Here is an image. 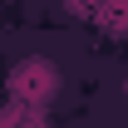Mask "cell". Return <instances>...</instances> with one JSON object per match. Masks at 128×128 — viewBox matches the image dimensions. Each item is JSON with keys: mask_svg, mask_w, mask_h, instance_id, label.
Instances as JSON below:
<instances>
[{"mask_svg": "<svg viewBox=\"0 0 128 128\" xmlns=\"http://www.w3.org/2000/svg\"><path fill=\"white\" fill-rule=\"evenodd\" d=\"M113 15H118V20H128V0H113Z\"/></svg>", "mask_w": 128, "mask_h": 128, "instance_id": "6da1fadb", "label": "cell"}]
</instances>
